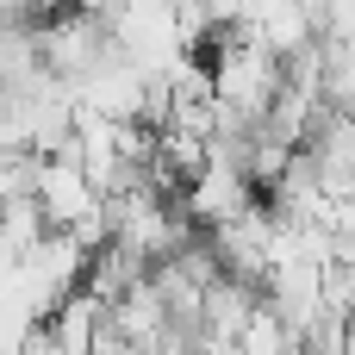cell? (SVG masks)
Returning a JSON list of instances; mask_svg holds the SVG:
<instances>
[{
	"label": "cell",
	"instance_id": "6da1fadb",
	"mask_svg": "<svg viewBox=\"0 0 355 355\" xmlns=\"http://www.w3.org/2000/svg\"><path fill=\"white\" fill-rule=\"evenodd\" d=\"M37 50H44V69H50L62 87H75V94H81L87 81H100L112 62H125L112 25H106L100 12H81V6L50 12V19L37 25Z\"/></svg>",
	"mask_w": 355,
	"mask_h": 355
},
{
	"label": "cell",
	"instance_id": "7a4b0ae2",
	"mask_svg": "<svg viewBox=\"0 0 355 355\" xmlns=\"http://www.w3.org/2000/svg\"><path fill=\"white\" fill-rule=\"evenodd\" d=\"M187 206V218L200 225V231H225V225H237V218H250L256 206H262V187L250 181V175H237V168H206V181L181 200Z\"/></svg>",
	"mask_w": 355,
	"mask_h": 355
},
{
	"label": "cell",
	"instance_id": "3957f363",
	"mask_svg": "<svg viewBox=\"0 0 355 355\" xmlns=\"http://www.w3.org/2000/svg\"><path fill=\"white\" fill-rule=\"evenodd\" d=\"M37 206H44L50 231H75V225H81L94 206H100V193H94V181H87L81 156H56V162H44V187H37Z\"/></svg>",
	"mask_w": 355,
	"mask_h": 355
},
{
	"label": "cell",
	"instance_id": "277c9868",
	"mask_svg": "<svg viewBox=\"0 0 355 355\" xmlns=\"http://www.w3.org/2000/svg\"><path fill=\"white\" fill-rule=\"evenodd\" d=\"M106 312H112V324L131 337V349H144V343H162V337H168V300H162L150 281H144V287H131L125 300H112Z\"/></svg>",
	"mask_w": 355,
	"mask_h": 355
},
{
	"label": "cell",
	"instance_id": "5b68a950",
	"mask_svg": "<svg viewBox=\"0 0 355 355\" xmlns=\"http://www.w3.org/2000/svg\"><path fill=\"white\" fill-rule=\"evenodd\" d=\"M37 187H44V156L19 150V156H6V162H0V193H6V206L37 200Z\"/></svg>",
	"mask_w": 355,
	"mask_h": 355
}]
</instances>
